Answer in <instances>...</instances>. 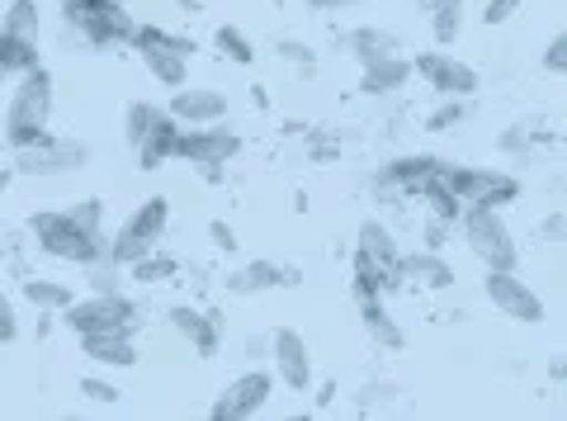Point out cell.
<instances>
[{
	"label": "cell",
	"instance_id": "cell-16",
	"mask_svg": "<svg viewBox=\"0 0 567 421\" xmlns=\"http://www.w3.org/2000/svg\"><path fill=\"white\" fill-rule=\"evenodd\" d=\"M166 322H171V331H175V337H181L199 360H213V356L223 350V322L213 318V312H204V308L175 304V308L166 312Z\"/></svg>",
	"mask_w": 567,
	"mask_h": 421
},
{
	"label": "cell",
	"instance_id": "cell-46",
	"mask_svg": "<svg viewBox=\"0 0 567 421\" xmlns=\"http://www.w3.org/2000/svg\"><path fill=\"white\" fill-rule=\"evenodd\" d=\"M208 237H213V247H218V251H237V233H233L227 223L213 218V223H208Z\"/></svg>",
	"mask_w": 567,
	"mask_h": 421
},
{
	"label": "cell",
	"instance_id": "cell-2",
	"mask_svg": "<svg viewBox=\"0 0 567 421\" xmlns=\"http://www.w3.org/2000/svg\"><path fill=\"white\" fill-rule=\"evenodd\" d=\"M62 24H66V39H76L81 48H95V52L114 43L133 48V33H137V20L123 0H66Z\"/></svg>",
	"mask_w": 567,
	"mask_h": 421
},
{
	"label": "cell",
	"instance_id": "cell-4",
	"mask_svg": "<svg viewBox=\"0 0 567 421\" xmlns=\"http://www.w3.org/2000/svg\"><path fill=\"white\" fill-rule=\"evenodd\" d=\"M458 237H464V247L483 260V270H516L520 266L516 233H511V223L502 218V208L468 204L464 214H458Z\"/></svg>",
	"mask_w": 567,
	"mask_h": 421
},
{
	"label": "cell",
	"instance_id": "cell-22",
	"mask_svg": "<svg viewBox=\"0 0 567 421\" xmlns=\"http://www.w3.org/2000/svg\"><path fill=\"white\" fill-rule=\"evenodd\" d=\"M360 327L379 350H393V356L406 350V331H402V322L393 318V312H388L383 298H360Z\"/></svg>",
	"mask_w": 567,
	"mask_h": 421
},
{
	"label": "cell",
	"instance_id": "cell-17",
	"mask_svg": "<svg viewBox=\"0 0 567 421\" xmlns=\"http://www.w3.org/2000/svg\"><path fill=\"white\" fill-rule=\"evenodd\" d=\"M354 256L369 260L374 270H383L393 285H402V247H398V233L383 218L360 223V233H354Z\"/></svg>",
	"mask_w": 567,
	"mask_h": 421
},
{
	"label": "cell",
	"instance_id": "cell-50",
	"mask_svg": "<svg viewBox=\"0 0 567 421\" xmlns=\"http://www.w3.org/2000/svg\"><path fill=\"white\" fill-rule=\"evenodd\" d=\"M336 393H341V389H336V383H322V389H317V408H331Z\"/></svg>",
	"mask_w": 567,
	"mask_h": 421
},
{
	"label": "cell",
	"instance_id": "cell-47",
	"mask_svg": "<svg viewBox=\"0 0 567 421\" xmlns=\"http://www.w3.org/2000/svg\"><path fill=\"white\" fill-rule=\"evenodd\" d=\"M354 6H364V0H308V10L312 14H346Z\"/></svg>",
	"mask_w": 567,
	"mask_h": 421
},
{
	"label": "cell",
	"instance_id": "cell-51",
	"mask_svg": "<svg viewBox=\"0 0 567 421\" xmlns=\"http://www.w3.org/2000/svg\"><path fill=\"white\" fill-rule=\"evenodd\" d=\"M6 85H10V72H6V66H0V91H6Z\"/></svg>",
	"mask_w": 567,
	"mask_h": 421
},
{
	"label": "cell",
	"instance_id": "cell-21",
	"mask_svg": "<svg viewBox=\"0 0 567 421\" xmlns=\"http://www.w3.org/2000/svg\"><path fill=\"white\" fill-rule=\"evenodd\" d=\"M81 356L104 370H133L137 364V341L128 331H100V337H81Z\"/></svg>",
	"mask_w": 567,
	"mask_h": 421
},
{
	"label": "cell",
	"instance_id": "cell-28",
	"mask_svg": "<svg viewBox=\"0 0 567 421\" xmlns=\"http://www.w3.org/2000/svg\"><path fill=\"white\" fill-rule=\"evenodd\" d=\"M0 66L10 72V81H14V76H24V72H33V66H43V58H39V39H20V33L0 29Z\"/></svg>",
	"mask_w": 567,
	"mask_h": 421
},
{
	"label": "cell",
	"instance_id": "cell-14",
	"mask_svg": "<svg viewBox=\"0 0 567 421\" xmlns=\"http://www.w3.org/2000/svg\"><path fill=\"white\" fill-rule=\"evenodd\" d=\"M440 162H445V156H435V152H402V156H393V162H383L369 185L383 189V195H412L416 199L421 185L440 171Z\"/></svg>",
	"mask_w": 567,
	"mask_h": 421
},
{
	"label": "cell",
	"instance_id": "cell-35",
	"mask_svg": "<svg viewBox=\"0 0 567 421\" xmlns=\"http://www.w3.org/2000/svg\"><path fill=\"white\" fill-rule=\"evenodd\" d=\"M85 270V285H91V294H118L123 289V266H114L110 256H100V260H91V266H81Z\"/></svg>",
	"mask_w": 567,
	"mask_h": 421
},
{
	"label": "cell",
	"instance_id": "cell-40",
	"mask_svg": "<svg viewBox=\"0 0 567 421\" xmlns=\"http://www.w3.org/2000/svg\"><path fill=\"white\" fill-rule=\"evenodd\" d=\"M544 72L548 76H567V29H558L544 48Z\"/></svg>",
	"mask_w": 567,
	"mask_h": 421
},
{
	"label": "cell",
	"instance_id": "cell-34",
	"mask_svg": "<svg viewBox=\"0 0 567 421\" xmlns=\"http://www.w3.org/2000/svg\"><path fill=\"white\" fill-rule=\"evenodd\" d=\"M213 48H218L227 62H237V66H251L256 62V43L246 39L237 24H218V29H213Z\"/></svg>",
	"mask_w": 567,
	"mask_h": 421
},
{
	"label": "cell",
	"instance_id": "cell-11",
	"mask_svg": "<svg viewBox=\"0 0 567 421\" xmlns=\"http://www.w3.org/2000/svg\"><path fill=\"white\" fill-rule=\"evenodd\" d=\"M412 72L425 81V91H435L440 100H445V95L473 100L477 91H483V76H477V66L458 62L454 52H416V58H412Z\"/></svg>",
	"mask_w": 567,
	"mask_h": 421
},
{
	"label": "cell",
	"instance_id": "cell-3",
	"mask_svg": "<svg viewBox=\"0 0 567 421\" xmlns=\"http://www.w3.org/2000/svg\"><path fill=\"white\" fill-rule=\"evenodd\" d=\"M29 237L43 256L66 260V266H91V260H100L104 247H110V237L85 233L66 208H39V214L29 218Z\"/></svg>",
	"mask_w": 567,
	"mask_h": 421
},
{
	"label": "cell",
	"instance_id": "cell-15",
	"mask_svg": "<svg viewBox=\"0 0 567 421\" xmlns=\"http://www.w3.org/2000/svg\"><path fill=\"white\" fill-rule=\"evenodd\" d=\"M166 114L175 119L181 129H199V124H223L227 119V95L218 85H181V91H171V104Z\"/></svg>",
	"mask_w": 567,
	"mask_h": 421
},
{
	"label": "cell",
	"instance_id": "cell-37",
	"mask_svg": "<svg viewBox=\"0 0 567 421\" xmlns=\"http://www.w3.org/2000/svg\"><path fill=\"white\" fill-rule=\"evenodd\" d=\"M275 52H279V58L289 62V66H298V72H308V76L317 72V52H312L303 39H279Z\"/></svg>",
	"mask_w": 567,
	"mask_h": 421
},
{
	"label": "cell",
	"instance_id": "cell-1",
	"mask_svg": "<svg viewBox=\"0 0 567 421\" xmlns=\"http://www.w3.org/2000/svg\"><path fill=\"white\" fill-rule=\"evenodd\" d=\"M52 104H58V85H52L48 66H33V72L14 76V91H10V104H6V143H10V152L48 133Z\"/></svg>",
	"mask_w": 567,
	"mask_h": 421
},
{
	"label": "cell",
	"instance_id": "cell-27",
	"mask_svg": "<svg viewBox=\"0 0 567 421\" xmlns=\"http://www.w3.org/2000/svg\"><path fill=\"white\" fill-rule=\"evenodd\" d=\"M425 14H431V39H435V48H454L458 33H464V24H468V6H464V0H435Z\"/></svg>",
	"mask_w": 567,
	"mask_h": 421
},
{
	"label": "cell",
	"instance_id": "cell-36",
	"mask_svg": "<svg viewBox=\"0 0 567 421\" xmlns=\"http://www.w3.org/2000/svg\"><path fill=\"white\" fill-rule=\"evenodd\" d=\"M76 389H81L85 402H95V408H118V402H123L118 383H114V379H100V374H81Z\"/></svg>",
	"mask_w": 567,
	"mask_h": 421
},
{
	"label": "cell",
	"instance_id": "cell-18",
	"mask_svg": "<svg viewBox=\"0 0 567 421\" xmlns=\"http://www.w3.org/2000/svg\"><path fill=\"white\" fill-rule=\"evenodd\" d=\"M298 275L293 266H279V260H251V266H241L227 275V294H237V298H251V294H265V289H289L298 285Z\"/></svg>",
	"mask_w": 567,
	"mask_h": 421
},
{
	"label": "cell",
	"instance_id": "cell-19",
	"mask_svg": "<svg viewBox=\"0 0 567 421\" xmlns=\"http://www.w3.org/2000/svg\"><path fill=\"white\" fill-rule=\"evenodd\" d=\"M412 58H402V52H393V58H379V62H369L360 66V95L369 100H388V95H398L412 85Z\"/></svg>",
	"mask_w": 567,
	"mask_h": 421
},
{
	"label": "cell",
	"instance_id": "cell-33",
	"mask_svg": "<svg viewBox=\"0 0 567 421\" xmlns=\"http://www.w3.org/2000/svg\"><path fill=\"white\" fill-rule=\"evenodd\" d=\"M468 114H473V100L445 95L431 114H425V133H454V129H464V124H468Z\"/></svg>",
	"mask_w": 567,
	"mask_h": 421
},
{
	"label": "cell",
	"instance_id": "cell-10",
	"mask_svg": "<svg viewBox=\"0 0 567 421\" xmlns=\"http://www.w3.org/2000/svg\"><path fill=\"white\" fill-rule=\"evenodd\" d=\"M241 152V137L223 124H199V129H181V143H175V162H189L199 166L204 175L208 171H223L233 156Z\"/></svg>",
	"mask_w": 567,
	"mask_h": 421
},
{
	"label": "cell",
	"instance_id": "cell-5",
	"mask_svg": "<svg viewBox=\"0 0 567 421\" xmlns=\"http://www.w3.org/2000/svg\"><path fill=\"white\" fill-rule=\"evenodd\" d=\"M58 322L76 337H100V331H128L137 337L142 331V308L137 298L128 294H85V298H71V304L58 312Z\"/></svg>",
	"mask_w": 567,
	"mask_h": 421
},
{
	"label": "cell",
	"instance_id": "cell-44",
	"mask_svg": "<svg viewBox=\"0 0 567 421\" xmlns=\"http://www.w3.org/2000/svg\"><path fill=\"white\" fill-rule=\"evenodd\" d=\"M308 156H312L317 166L336 162V156H341V143H331V137H322V133H308Z\"/></svg>",
	"mask_w": 567,
	"mask_h": 421
},
{
	"label": "cell",
	"instance_id": "cell-39",
	"mask_svg": "<svg viewBox=\"0 0 567 421\" xmlns=\"http://www.w3.org/2000/svg\"><path fill=\"white\" fill-rule=\"evenodd\" d=\"M520 6H525V0H487L477 20H483L487 29H502V24H511V20H516V14H520Z\"/></svg>",
	"mask_w": 567,
	"mask_h": 421
},
{
	"label": "cell",
	"instance_id": "cell-32",
	"mask_svg": "<svg viewBox=\"0 0 567 421\" xmlns=\"http://www.w3.org/2000/svg\"><path fill=\"white\" fill-rule=\"evenodd\" d=\"M128 275L137 279V285H166V279H175V275H181V260H175V256H166L162 247H156V251H147V256H142V260H133V266H128Z\"/></svg>",
	"mask_w": 567,
	"mask_h": 421
},
{
	"label": "cell",
	"instance_id": "cell-43",
	"mask_svg": "<svg viewBox=\"0 0 567 421\" xmlns=\"http://www.w3.org/2000/svg\"><path fill=\"white\" fill-rule=\"evenodd\" d=\"M398 393V383H364V389H360V398H354V408H360V412H374V408H383V402L388 398H393Z\"/></svg>",
	"mask_w": 567,
	"mask_h": 421
},
{
	"label": "cell",
	"instance_id": "cell-41",
	"mask_svg": "<svg viewBox=\"0 0 567 421\" xmlns=\"http://www.w3.org/2000/svg\"><path fill=\"white\" fill-rule=\"evenodd\" d=\"M421 237H425V247H431V251H445V242L454 237V223H450V218H440V214H425Z\"/></svg>",
	"mask_w": 567,
	"mask_h": 421
},
{
	"label": "cell",
	"instance_id": "cell-29",
	"mask_svg": "<svg viewBox=\"0 0 567 421\" xmlns=\"http://www.w3.org/2000/svg\"><path fill=\"white\" fill-rule=\"evenodd\" d=\"M166 114V104H156V100H133L128 110H123V137H128V147H137L142 137H147L156 129V119Z\"/></svg>",
	"mask_w": 567,
	"mask_h": 421
},
{
	"label": "cell",
	"instance_id": "cell-12",
	"mask_svg": "<svg viewBox=\"0 0 567 421\" xmlns=\"http://www.w3.org/2000/svg\"><path fill=\"white\" fill-rule=\"evenodd\" d=\"M483 294H487V304L511 322H525V327L544 322V298L529 289V279H520L516 270H487Z\"/></svg>",
	"mask_w": 567,
	"mask_h": 421
},
{
	"label": "cell",
	"instance_id": "cell-48",
	"mask_svg": "<svg viewBox=\"0 0 567 421\" xmlns=\"http://www.w3.org/2000/svg\"><path fill=\"white\" fill-rule=\"evenodd\" d=\"M265 356H270V337H260V331L246 337V360H265Z\"/></svg>",
	"mask_w": 567,
	"mask_h": 421
},
{
	"label": "cell",
	"instance_id": "cell-45",
	"mask_svg": "<svg viewBox=\"0 0 567 421\" xmlns=\"http://www.w3.org/2000/svg\"><path fill=\"white\" fill-rule=\"evenodd\" d=\"M502 152H506V156H525V152H529V129H525V124L506 129V133H502Z\"/></svg>",
	"mask_w": 567,
	"mask_h": 421
},
{
	"label": "cell",
	"instance_id": "cell-24",
	"mask_svg": "<svg viewBox=\"0 0 567 421\" xmlns=\"http://www.w3.org/2000/svg\"><path fill=\"white\" fill-rule=\"evenodd\" d=\"M346 52L360 66H369V62H379V58H393V52H402V48H398V33L393 29L364 24V29H350L346 33Z\"/></svg>",
	"mask_w": 567,
	"mask_h": 421
},
{
	"label": "cell",
	"instance_id": "cell-20",
	"mask_svg": "<svg viewBox=\"0 0 567 421\" xmlns=\"http://www.w3.org/2000/svg\"><path fill=\"white\" fill-rule=\"evenodd\" d=\"M412 279V285L421 289H450L454 285V266H450V256L445 251H431V247H421V251H402V285Z\"/></svg>",
	"mask_w": 567,
	"mask_h": 421
},
{
	"label": "cell",
	"instance_id": "cell-25",
	"mask_svg": "<svg viewBox=\"0 0 567 421\" xmlns=\"http://www.w3.org/2000/svg\"><path fill=\"white\" fill-rule=\"evenodd\" d=\"M137 58H142V66H147V76H152L156 85H166V91H181V85L189 81V58H181V52L142 48Z\"/></svg>",
	"mask_w": 567,
	"mask_h": 421
},
{
	"label": "cell",
	"instance_id": "cell-8",
	"mask_svg": "<svg viewBox=\"0 0 567 421\" xmlns=\"http://www.w3.org/2000/svg\"><path fill=\"white\" fill-rule=\"evenodd\" d=\"M85 166H91V143L62 137L52 129L33 143L14 147V175H24V181H58V175H76Z\"/></svg>",
	"mask_w": 567,
	"mask_h": 421
},
{
	"label": "cell",
	"instance_id": "cell-38",
	"mask_svg": "<svg viewBox=\"0 0 567 421\" xmlns=\"http://www.w3.org/2000/svg\"><path fill=\"white\" fill-rule=\"evenodd\" d=\"M66 214L76 218V223L85 227V233H100V237H110V233H104V199H95V195H91V199H76V204L66 208Z\"/></svg>",
	"mask_w": 567,
	"mask_h": 421
},
{
	"label": "cell",
	"instance_id": "cell-49",
	"mask_svg": "<svg viewBox=\"0 0 567 421\" xmlns=\"http://www.w3.org/2000/svg\"><path fill=\"white\" fill-rule=\"evenodd\" d=\"M544 237H567V214H554L544 223Z\"/></svg>",
	"mask_w": 567,
	"mask_h": 421
},
{
	"label": "cell",
	"instance_id": "cell-6",
	"mask_svg": "<svg viewBox=\"0 0 567 421\" xmlns=\"http://www.w3.org/2000/svg\"><path fill=\"white\" fill-rule=\"evenodd\" d=\"M435 181L450 189L458 204H487V208H506L520 199V181L502 166H464V162H440Z\"/></svg>",
	"mask_w": 567,
	"mask_h": 421
},
{
	"label": "cell",
	"instance_id": "cell-9",
	"mask_svg": "<svg viewBox=\"0 0 567 421\" xmlns=\"http://www.w3.org/2000/svg\"><path fill=\"white\" fill-rule=\"evenodd\" d=\"M275 398V370H241L237 379H227V389L213 398L208 417L213 421H246V417H260Z\"/></svg>",
	"mask_w": 567,
	"mask_h": 421
},
{
	"label": "cell",
	"instance_id": "cell-42",
	"mask_svg": "<svg viewBox=\"0 0 567 421\" xmlns=\"http://www.w3.org/2000/svg\"><path fill=\"white\" fill-rule=\"evenodd\" d=\"M0 341H20V312H14V298L6 294V285H0Z\"/></svg>",
	"mask_w": 567,
	"mask_h": 421
},
{
	"label": "cell",
	"instance_id": "cell-23",
	"mask_svg": "<svg viewBox=\"0 0 567 421\" xmlns=\"http://www.w3.org/2000/svg\"><path fill=\"white\" fill-rule=\"evenodd\" d=\"M175 143H181V124H175L171 114H162V119H156V129L133 147L137 152V166L142 171H162L166 162H175Z\"/></svg>",
	"mask_w": 567,
	"mask_h": 421
},
{
	"label": "cell",
	"instance_id": "cell-13",
	"mask_svg": "<svg viewBox=\"0 0 567 421\" xmlns=\"http://www.w3.org/2000/svg\"><path fill=\"white\" fill-rule=\"evenodd\" d=\"M270 370L289 393H312V350L303 341V331L293 327L270 331Z\"/></svg>",
	"mask_w": 567,
	"mask_h": 421
},
{
	"label": "cell",
	"instance_id": "cell-30",
	"mask_svg": "<svg viewBox=\"0 0 567 421\" xmlns=\"http://www.w3.org/2000/svg\"><path fill=\"white\" fill-rule=\"evenodd\" d=\"M133 48L142 52V48H166V52H181V58H194V43L189 33H171V29H162V24H137V33H133Z\"/></svg>",
	"mask_w": 567,
	"mask_h": 421
},
{
	"label": "cell",
	"instance_id": "cell-26",
	"mask_svg": "<svg viewBox=\"0 0 567 421\" xmlns=\"http://www.w3.org/2000/svg\"><path fill=\"white\" fill-rule=\"evenodd\" d=\"M20 294H24L39 312H62L71 298H76V289H71L66 279H48V275H24V279H20Z\"/></svg>",
	"mask_w": 567,
	"mask_h": 421
},
{
	"label": "cell",
	"instance_id": "cell-52",
	"mask_svg": "<svg viewBox=\"0 0 567 421\" xmlns=\"http://www.w3.org/2000/svg\"><path fill=\"white\" fill-rule=\"evenodd\" d=\"M58 6H66V0H58Z\"/></svg>",
	"mask_w": 567,
	"mask_h": 421
},
{
	"label": "cell",
	"instance_id": "cell-7",
	"mask_svg": "<svg viewBox=\"0 0 567 421\" xmlns=\"http://www.w3.org/2000/svg\"><path fill=\"white\" fill-rule=\"evenodd\" d=\"M166 227H171V199L166 195H152V199H142L128 218L118 223V233L110 237V247H104V256L114 260V266L128 270L133 260H142L147 251L162 247V237H166Z\"/></svg>",
	"mask_w": 567,
	"mask_h": 421
},
{
	"label": "cell",
	"instance_id": "cell-31",
	"mask_svg": "<svg viewBox=\"0 0 567 421\" xmlns=\"http://www.w3.org/2000/svg\"><path fill=\"white\" fill-rule=\"evenodd\" d=\"M0 29L20 33V39H39V33H43V10H39V0H10L6 14H0Z\"/></svg>",
	"mask_w": 567,
	"mask_h": 421
}]
</instances>
